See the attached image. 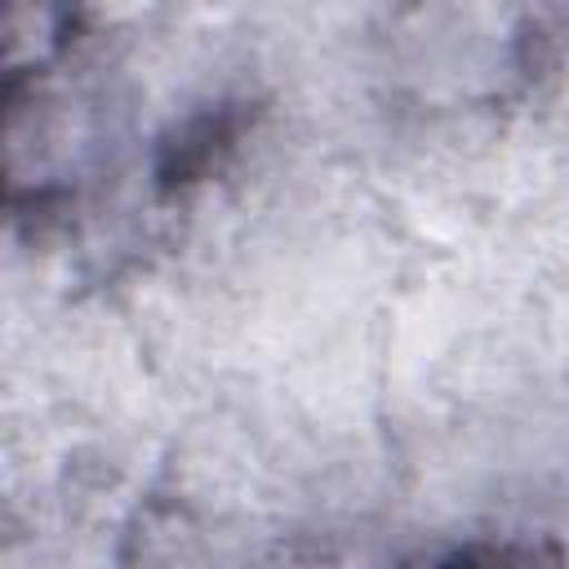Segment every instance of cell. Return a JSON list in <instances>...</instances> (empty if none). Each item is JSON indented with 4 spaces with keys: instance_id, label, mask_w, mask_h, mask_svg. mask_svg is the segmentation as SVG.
I'll use <instances>...</instances> for the list:
<instances>
[{
    "instance_id": "cell-1",
    "label": "cell",
    "mask_w": 569,
    "mask_h": 569,
    "mask_svg": "<svg viewBox=\"0 0 569 569\" xmlns=\"http://www.w3.org/2000/svg\"><path fill=\"white\" fill-rule=\"evenodd\" d=\"M231 133H236V124H231L222 111L191 120V124L178 133V142H169V151H164V160H160V182H187L191 173H200V169L209 164V156H213L218 147H227Z\"/></svg>"
},
{
    "instance_id": "cell-2",
    "label": "cell",
    "mask_w": 569,
    "mask_h": 569,
    "mask_svg": "<svg viewBox=\"0 0 569 569\" xmlns=\"http://www.w3.org/2000/svg\"><path fill=\"white\" fill-rule=\"evenodd\" d=\"M436 569H551L538 547H471Z\"/></svg>"
}]
</instances>
